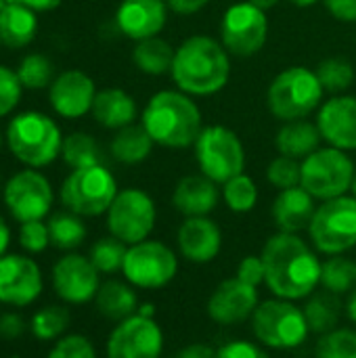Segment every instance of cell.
<instances>
[{"label": "cell", "instance_id": "cell-1", "mask_svg": "<svg viewBox=\"0 0 356 358\" xmlns=\"http://www.w3.org/2000/svg\"><path fill=\"white\" fill-rule=\"evenodd\" d=\"M264 262V285L275 298L300 302L321 287L319 252L300 235L277 231L260 252Z\"/></svg>", "mask_w": 356, "mask_h": 358}, {"label": "cell", "instance_id": "cell-2", "mask_svg": "<svg viewBox=\"0 0 356 358\" xmlns=\"http://www.w3.org/2000/svg\"><path fill=\"white\" fill-rule=\"evenodd\" d=\"M170 76L185 94L212 96L220 92L231 78V52L220 40L195 34L176 48Z\"/></svg>", "mask_w": 356, "mask_h": 358}, {"label": "cell", "instance_id": "cell-3", "mask_svg": "<svg viewBox=\"0 0 356 358\" xmlns=\"http://www.w3.org/2000/svg\"><path fill=\"white\" fill-rule=\"evenodd\" d=\"M141 124L153 143L166 149L193 147L204 130L201 109L178 88L155 92L141 113Z\"/></svg>", "mask_w": 356, "mask_h": 358}, {"label": "cell", "instance_id": "cell-4", "mask_svg": "<svg viewBox=\"0 0 356 358\" xmlns=\"http://www.w3.org/2000/svg\"><path fill=\"white\" fill-rule=\"evenodd\" d=\"M63 134L59 124L42 111H21L10 117L6 126V147L25 168H46L59 155L63 147Z\"/></svg>", "mask_w": 356, "mask_h": 358}, {"label": "cell", "instance_id": "cell-5", "mask_svg": "<svg viewBox=\"0 0 356 358\" xmlns=\"http://www.w3.org/2000/svg\"><path fill=\"white\" fill-rule=\"evenodd\" d=\"M250 325L254 340L266 350H298L311 336L304 310L296 302L275 296L258 304Z\"/></svg>", "mask_w": 356, "mask_h": 358}, {"label": "cell", "instance_id": "cell-6", "mask_svg": "<svg viewBox=\"0 0 356 358\" xmlns=\"http://www.w3.org/2000/svg\"><path fill=\"white\" fill-rule=\"evenodd\" d=\"M323 86L315 69L292 65L279 71L266 90L269 111L281 122L304 120L321 107Z\"/></svg>", "mask_w": 356, "mask_h": 358}, {"label": "cell", "instance_id": "cell-7", "mask_svg": "<svg viewBox=\"0 0 356 358\" xmlns=\"http://www.w3.org/2000/svg\"><path fill=\"white\" fill-rule=\"evenodd\" d=\"M118 191L111 170L105 164H97L71 170L59 189V199L65 210L82 218H97L107 214Z\"/></svg>", "mask_w": 356, "mask_h": 358}, {"label": "cell", "instance_id": "cell-8", "mask_svg": "<svg viewBox=\"0 0 356 358\" xmlns=\"http://www.w3.org/2000/svg\"><path fill=\"white\" fill-rule=\"evenodd\" d=\"M313 248L323 256H342L356 248V199L342 195L321 201L308 227Z\"/></svg>", "mask_w": 356, "mask_h": 358}, {"label": "cell", "instance_id": "cell-9", "mask_svg": "<svg viewBox=\"0 0 356 358\" xmlns=\"http://www.w3.org/2000/svg\"><path fill=\"white\" fill-rule=\"evenodd\" d=\"M193 147L199 172L216 185H225L237 174H243L245 149L235 130L220 124L204 126Z\"/></svg>", "mask_w": 356, "mask_h": 358}, {"label": "cell", "instance_id": "cell-10", "mask_svg": "<svg viewBox=\"0 0 356 358\" xmlns=\"http://www.w3.org/2000/svg\"><path fill=\"white\" fill-rule=\"evenodd\" d=\"M178 275V256L176 252L159 241L145 239L141 243L128 245L126 260L122 266V277L136 289L153 292L170 285Z\"/></svg>", "mask_w": 356, "mask_h": 358}, {"label": "cell", "instance_id": "cell-11", "mask_svg": "<svg viewBox=\"0 0 356 358\" xmlns=\"http://www.w3.org/2000/svg\"><path fill=\"white\" fill-rule=\"evenodd\" d=\"M355 162L336 147H319L302 159V187L317 199L327 201L348 195L355 180Z\"/></svg>", "mask_w": 356, "mask_h": 358}, {"label": "cell", "instance_id": "cell-12", "mask_svg": "<svg viewBox=\"0 0 356 358\" xmlns=\"http://www.w3.org/2000/svg\"><path fill=\"white\" fill-rule=\"evenodd\" d=\"M107 231L126 245L141 243L151 237L157 222V208L153 197L143 189L118 191L113 203L105 214Z\"/></svg>", "mask_w": 356, "mask_h": 358}, {"label": "cell", "instance_id": "cell-13", "mask_svg": "<svg viewBox=\"0 0 356 358\" xmlns=\"http://www.w3.org/2000/svg\"><path fill=\"white\" fill-rule=\"evenodd\" d=\"M2 201L8 214L19 222L44 220L50 216L55 191L50 180L36 168L15 172L2 189Z\"/></svg>", "mask_w": 356, "mask_h": 358}, {"label": "cell", "instance_id": "cell-14", "mask_svg": "<svg viewBox=\"0 0 356 358\" xmlns=\"http://www.w3.org/2000/svg\"><path fill=\"white\" fill-rule=\"evenodd\" d=\"M269 40V17L250 0L231 4L220 21V42L233 57H254Z\"/></svg>", "mask_w": 356, "mask_h": 358}, {"label": "cell", "instance_id": "cell-15", "mask_svg": "<svg viewBox=\"0 0 356 358\" xmlns=\"http://www.w3.org/2000/svg\"><path fill=\"white\" fill-rule=\"evenodd\" d=\"M164 331L162 325L143 315H132L111 329L105 357L107 358H162Z\"/></svg>", "mask_w": 356, "mask_h": 358}, {"label": "cell", "instance_id": "cell-16", "mask_svg": "<svg viewBox=\"0 0 356 358\" xmlns=\"http://www.w3.org/2000/svg\"><path fill=\"white\" fill-rule=\"evenodd\" d=\"M50 283L57 298L71 306H82L94 302L101 287V273L90 262L88 256L78 252H67L61 256L50 273Z\"/></svg>", "mask_w": 356, "mask_h": 358}, {"label": "cell", "instance_id": "cell-17", "mask_svg": "<svg viewBox=\"0 0 356 358\" xmlns=\"http://www.w3.org/2000/svg\"><path fill=\"white\" fill-rule=\"evenodd\" d=\"M44 289V277L36 260L25 254H4L0 258V304L25 308Z\"/></svg>", "mask_w": 356, "mask_h": 358}, {"label": "cell", "instance_id": "cell-18", "mask_svg": "<svg viewBox=\"0 0 356 358\" xmlns=\"http://www.w3.org/2000/svg\"><path fill=\"white\" fill-rule=\"evenodd\" d=\"M260 304L258 287L243 283L239 277L220 281L206 302V313L212 323L220 327L241 325L252 319Z\"/></svg>", "mask_w": 356, "mask_h": 358}, {"label": "cell", "instance_id": "cell-19", "mask_svg": "<svg viewBox=\"0 0 356 358\" xmlns=\"http://www.w3.org/2000/svg\"><path fill=\"white\" fill-rule=\"evenodd\" d=\"M94 80L80 69L61 71L48 86V103L59 117L80 120L92 111L97 96Z\"/></svg>", "mask_w": 356, "mask_h": 358}, {"label": "cell", "instance_id": "cell-20", "mask_svg": "<svg viewBox=\"0 0 356 358\" xmlns=\"http://www.w3.org/2000/svg\"><path fill=\"white\" fill-rule=\"evenodd\" d=\"M176 248L191 264H210L222 252V231L210 216L185 218L176 231Z\"/></svg>", "mask_w": 356, "mask_h": 358}, {"label": "cell", "instance_id": "cell-21", "mask_svg": "<svg viewBox=\"0 0 356 358\" xmlns=\"http://www.w3.org/2000/svg\"><path fill=\"white\" fill-rule=\"evenodd\" d=\"M323 141L342 151L356 149V96L338 94L319 107L317 122Z\"/></svg>", "mask_w": 356, "mask_h": 358}, {"label": "cell", "instance_id": "cell-22", "mask_svg": "<svg viewBox=\"0 0 356 358\" xmlns=\"http://www.w3.org/2000/svg\"><path fill=\"white\" fill-rule=\"evenodd\" d=\"M168 10L166 0H122L115 10V23L126 38L141 42L159 36L166 27Z\"/></svg>", "mask_w": 356, "mask_h": 358}, {"label": "cell", "instance_id": "cell-23", "mask_svg": "<svg viewBox=\"0 0 356 358\" xmlns=\"http://www.w3.org/2000/svg\"><path fill=\"white\" fill-rule=\"evenodd\" d=\"M222 193L214 180L199 174L183 176L172 191V206L185 218L210 216L220 201Z\"/></svg>", "mask_w": 356, "mask_h": 358}, {"label": "cell", "instance_id": "cell-24", "mask_svg": "<svg viewBox=\"0 0 356 358\" xmlns=\"http://www.w3.org/2000/svg\"><path fill=\"white\" fill-rule=\"evenodd\" d=\"M315 212H317V199L302 185L279 191L271 208V216L277 231L294 233V235L308 231Z\"/></svg>", "mask_w": 356, "mask_h": 358}, {"label": "cell", "instance_id": "cell-25", "mask_svg": "<svg viewBox=\"0 0 356 358\" xmlns=\"http://www.w3.org/2000/svg\"><path fill=\"white\" fill-rule=\"evenodd\" d=\"M92 117L107 130H122L136 120V101L122 88H103L92 103Z\"/></svg>", "mask_w": 356, "mask_h": 358}, {"label": "cell", "instance_id": "cell-26", "mask_svg": "<svg viewBox=\"0 0 356 358\" xmlns=\"http://www.w3.org/2000/svg\"><path fill=\"white\" fill-rule=\"evenodd\" d=\"M94 306H97V313L103 319L120 323V321L136 315L141 302H138L136 287H132L126 279L124 281L107 279V281L101 283V287L97 292Z\"/></svg>", "mask_w": 356, "mask_h": 358}, {"label": "cell", "instance_id": "cell-27", "mask_svg": "<svg viewBox=\"0 0 356 358\" xmlns=\"http://www.w3.org/2000/svg\"><path fill=\"white\" fill-rule=\"evenodd\" d=\"M38 13L21 2H8L0 8V44L6 48H25L38 31Z\"/></svg>", "mask_w": 356, "mask_h": 358}, {"label": "cell", "instance_id": "cell-28", "mask_svg": "<svg viewBox=\"0 0 356 358\" xmlns=\"http://www.w3.org/2000/svg\"><path fill=\"white\" fill-rule=\"evenodd\" d=\"M321 130L317 124L306 122V120H294V122H283L275 136V147L279 155L294 157V159H306L311 153H315L321 147Z\"/></svg>", "mask_w": 356, "mask_h": 358}, {"label": "cell", "instance_id": "cell-29", "mask_svg": "<svg viewBox=\"0 0 356 358\" xmlns=\"http://www.w3.org/2000/svg\"><path fill=\"white\" fill-rule=\"evenodd\" d=\"M302 310L311 334L323 336L340 327V319L344 317V300L342 296L319 287L315 294H311L304 300Z\"/></svg>", "mask_w": 356, "mask_h": 358}, {"label": "cell", "instance_id": "cell-30", "mask_svg": "<svg viewBox=\"0 0 356 358\" xmlns=\"http://www.w3.org/2000/svg\"><path fill=\"white\" fill-rule=\"evenodd\" d=\"M153 145L155 143L147 134L143 124H130L122 130H115L109 143V151L115 162L124 166H136V164H143L151 155Z\"/></svg>", "mask_w": 356, "mask_h": 358}, {"label": "cell", "instance_id": "cell-31", "mask_svg": "<svg viewBox=\"0 0 356 358\" xmlns=\"http://www.w3.org/2000/svg\"><path fill=\"white\" fill-rule=\"evenodd\" d=\"M176 48L159 36L141 40L132 48V63L147 76H166L172 71Z\"/></svg>", "mask_w": 356, "mask_h": 358}, {"label": "cell", "instance_id": "cell-32", "mask_svg": "<svg viewBox=\"0 0 356 358\" xmlns=\"http://www.w3.org/2000/svg\"><path fill=\"white\" fill-rule=\"evenodd\" d=\"M46 227L50 235V245L61 252H76L86 241V235H88L84 218L69 210L50 214L46 220Z\"/></svg>", "mask_w": 356, "mask_h": 358}, {"label": "cell", "instance_id": "cell-33", "mask_svg": "<svg viewBox=\"0 0 356 358\" xmlns=\"http://www.w3.org/2000/svg\"><path fill=\"white\" fill-rule=\"evenodd\" d=\"M69 323H71V315L67 306L48 304L31 315L29 331L38 342H57L67 334Z\"/></svg>", "mask_w": 356, "mask_h": 358}, {"label": "cell", "instance_id": "cell-34", "mask_svg": "<svg viewBox=\"0 0 356 358\" xmlns=\"http://www.w3.org/2000/svg\"><path fill=\"white\" fill-rule=\"evenodd\" d=\"M321 287L338 296H348L356 287L355 260L346 254L327 256L321 264Z\"/></svg>", "mask_w": 356, "mask_h": 358}, {"label": "cell", "instance_id": "cell-35", "mask_svg": "<svg viewBox=\"0 0 356 358\" xmlns=\"http://www.w3.org/2000/svg\"><path fill=\"white\" fill-rule=\"evenodd\" d=\"M61 157H63V162L71 170L103 164V153H101L99 143L90 134H86V132H71V134H67L63 138Z\"/></svg>", "mask_w": 356, "mask_h": 358}, {"label": "cell", "instance_id": "cell-36", "mask_svg": "<svg viewBox=\"0 0 356 358\" xmlns=\"http://www.w3.org/2000/svg\"><path fill=\"white\" fill-rule=\"evenodd\" d=\"M17 76L19 82L23 84L25 90H42L48 88L55 80V65L46 55L40 52H29L25 55L19 65H17Z\"/></svg>", "mask_w": 356, "mask_h": 358}, {"label": "cell", "instance_id": "cell-37", "mask_svg": "<svg viewBox=\"0 0 356 358\" xmlns=\"http://www.w3.org/2000/svg\"><path fill=\"white\" fill-rule=\"evenodd\" d=\"M126 252H128L126 243H122L113 235H107L92 243L88 258L101 275H118V273H122Z\"/></svg>", "mask_w": 356, "mask_h": 358}, {"label": "cell", "instance_id": "cell-38", "mask_svg": "<svg viewBox=\"0 0 356 358\" xmlns=\"http://www.w3.org/2000/svg\"><path fill=\"white\" fill-rule=\"evenodd\" d=\"M222 201L233 214H248L258 203V187L243 172L222 185Z\"/></svg>", "mask_w": 356, "mask_h": 358}, {"label": "cell", "instance_id": "cell-39", "mask_svg": "<svg viewBox=\"0 0 356 358\" xmlns=\"http://www.w3.org/2000/svg\"><path fill=\"white\" fill-rule=\"evenodd\" d=\"M315 71L319 76V82H321L323 90L325 92H334V94H340V92L348 90L356 78L353 63L346 61V59H342V57L323 59L317 65Z\"/></svg>", "mask_w": 356, "mask_h": 358}, {"label": "cell", "instance_id": "cell-40", "mask_svg": "<svg viewBox=\"0 0 356 358\" xmlns=\"http://www.w3.org/2000/svg\"><path fill=\"white\" fill-rule=\"evenodd\" d=\"M315 358H356V329L338 327L319 336L315 344Z\"/></svg>", "mask_w": 356, "mask_h": 358}, {"label": "cell", "instance_id": "cell-41", "mask_svg": "<svg viewBox=\"0 0 356 358\" xmlns=\"http://www.w3.org/2000/svg\"><path fill=\"white\" fill-rule=\"evenodd\" d=\"M266 180L279 191L300 187V182H302V162H298L294 157H285V155L275 157L266 166Z\"/></svg>", "mask_w": 356, "mask_h": 358}, {"label": "cell", "instance_id": "cell-42", "mask_svg": "<svg viewBox=\"0 0 356 358\" xmlns=\"http://www.w3.org/2000/svg\"><path fill=\"white\" fill-rule=\"evenodd\" d=\"M46 358H99L94 344L82 334H65L57 340Z\"/></svg>", "mask_w": 356, "mask_h": 358}, {"label": "cell", "instance_id": "cell-43", "mask_svg": "<svg viewBox=\"0 0 356 358\" xmlns=\"http://www.w3.org/2000/svg\"><path fill=\"white\" fill-rule=\"evenodd\" d=\"M23 90L25 88L19 82L17 71L6 65H0V117H6L17 109Z\"/></svg>", "mask_w": 356, "mask_h": 358}, {"label": "cell", "instance_id": "cell-44", "mask_svg": "<svg viewBox=\"0 0 356 358\" xmlns=\"http://www.w3.org/2000/svg\"><path fill=\"white\" fill-rule=\"evenodd\" d=\"M19 245L25 254H42L50 245L48 227L44 220H31L19 224Z\"/></svg>", "mask_w": 356, "mask_h": 358}, {"label": "cell", "instance_id": "cell-45", "mask_svg": "<svg viewBox=\"0 0 356 358\" xmlns=\"http://www.w3.org/2000/svg\"><path fill=\"white\" fill-rule=\"evenodd\" d=\"M216 358H271L266 348L250 340H231L216 348Z\"/></svg>", "mask_w": 356, "mask_h": 358}, {"label": "cell", "instance_id": "cell-46", "mask_svg": "<svg viewBox=\"0 0 356 358\" xmlns=\"http://www.w3.org/2000/svg\"><path fill=\"white\" fill-rule=\"evenodd\" d=\"M235 277H239L243 283L254 285V287L264 285V262H262V256L260 254L258 256L256 254L243 256L241 262L237 264Z\"/></svg>", "mask_w": 356, "mask_h": 358}, {"label": "cell", "instance_id": "cell-47", "mask_svg": "<svg viewBox=\"0 0 356 358\" xmlns=\"http://www.w3.org/2000/svg\"><path fill=\"white\" fill-rule=\"evenodd\" d=\"M27 331V325L19 313H2L0 315V338L2 340H19Z\"/></svg>", "mask_w": 356, "mask_h": 358}, {"label": "cell", "instance_id": "cell-48", "mask_svg": "<svg viewBox=\"0 0 356 358\" xmlns=\"http://www.w3.org/2000/svg\"><path fill=\"white\" fill-rule=\"evenodd\" d=\"M329 15L342 23H356V0H323Z\"/></svg>", "mask_w": 356, "mask_h": 358}, {"label": "cell", "instance_id": "cell-49", "mask_svg": "<svg viewBox=\"0 0 356 358\" xmlns=\"http://www.w3.org/2000/svg\"><path fill=\"white\" fill-rule=\"evenodd\" d=\"M210 0H166L168 8L176 15H195L204 6H208Z\"/></svg>", "mask_w": 356, "mask_h": 358}, {"label": "cell", "instance_id": "cell-50", "mask_svg": "<svg viewBox=\"0 0 356 358\" xmlns=\"http://www.w3.org/2000/svg\"><path fill=\"white\" fill-rule=\"evenodd\" d=\"M172 358H216V348L197 342V344H189L180 348Z\"/></svg>", "mask_w": 356, "mask_h": 358}, {"label": "cell", "instance_id": "cell-51", "mask_svg": "<svg viewBox=\"0 0 356 358\" xmlns=\"http://www.w3.org/2000/svg\"><path fill=\"white\" fill-rule=\"evenodd\" d=\"M15 2H21L36 13H48V10H55L57 6H61L63 0H15Z\"/></svg>", "mask_w": 356, "mask_h": 358}, {"label": "cell", "instance_id": "cell-52", "mask_svg": "<svg viewBox=\"0 0 356 358\" xmlns=\"http://www.w3.org/2000/svg\"><path fill=\"white\" fill-rule=\"evenodd\" d=\"M8 245H10V227L8 222L0 216V258L4 254H8Z\"/></svg>", "mask_w": 356, "mask_h": 358}, {"label": "cell", "instance_id": "cell-53", "mask_svg": "<svg viewBox=\"0 0 356 358\" xmlns=\"http://www.w3.org/2000/svg\"><path fill=\"white\" fill-rule=\"evenodd\" d=\"M344 317L356 325V287L346 296V300H344Z\"/></svg>", "mask_w": 356, "mask_h": 358}, {"label": "cell", "instance_id": "cell-54", "mask_svg": "<svg viewBox=\"0 0 356 358\" xmlns=\"http://www.w3.org/2000/svg\"><path fill=\"white\" fill-rule=\"evenodd\" d=\"M254 6H258V8H262L264 13L269 10V8H275L277 4H279V0H250Z\"/></svg>", "mask_w": 356, "mask_h": 358}, {"label": "cell", "instance_id": "cell-55", "mask_svg": "<svg viewBox=\"0 0 356 358\" xmlns=\"http://www.w3.org/2000/svg\"><path fill=\"white\" fill-rule=\"evenodd\" d=\"M136 315H143V317H151V319H155V306H153V304H141Z\"/></svg>", "mask_w": 356, "mask_h": 358}, {"label": "cell", "instance_id": "cell-56", "mask_svg": "<svg viewBox=\"0 0 356 358\" xmlns=\"http://www.w3.org/2000/svg\"><path fill=\"white\" fill-rule=\"evenodd\" d=\"M292 4H296V6H300V8H308V6H313V4H317L319 0H290Z\"/></svg>", "mask_w": 356, "mask_h": 358}, {"label": "cell", "instance_id": "cell-57", "mask_svg": "<svg viewBox=\"0 0 356 358\" xmlns=\"http://www.w3.org/2000/svg\"><path fill=\"white\" fill-rule=\"evenodd\" d=\"M350 193H353V197L356 199V172H355V180H353V189H350Z\"/></svg>", "mask_w": 356, "mask_h": 358}, {"label": "cell", "instance_id": "cell-58", "mask_svg": "<svg viewBox=\"0 0 356 358\" xmlns=\"http://www.w3.org/2000/svg\"><path fill=\"white\" fill-rule=\"evenodd\" d=\"M8 2H15V0H0V8H2L4 4H8Z\"/></svg>", "mask_w": 356, "mask_h": 358}, {"label": "cell", "instance_id": "cell-59", "mask_svg": "<svg viewBox=\"0 0 356 358\" xmlns=\"http://www.w3.org/2000/svg\"><path fill=\"white\" fill-rule=\"evenodd\" d=\"M2 189H4V182H2V176H0V195H2Z\"/></svg>", "mask_w": 356, "mask_h": 358}, {"label": "cell", "instance_id": "cell-60", "mask_svg": "<svg viewBox=\"0 0 356 358\" xmlns=\"http://www.w3.org/2000/svg\"><path fill=\"white\" fill-rule=\"evenodd\" d=\"M2 143H4V136H2V132H0V149H2Z\"/></svg>", "mask_w": 356, "mask_h": 358}, {"label": "cell", "instance_id": "cell-61", "mask_svg": "<svg viewBox=\"0 0 356 358\" xmlns=\"http://www.w3.org/2000/svg\"><path fill=\"white\" fill-rule=\"evenodd\" d=\"M10 358H21V357H17V355H13V357H10Z\"/></svg>", "mask_w": 356, "mask_h": 358}]
</instances>
